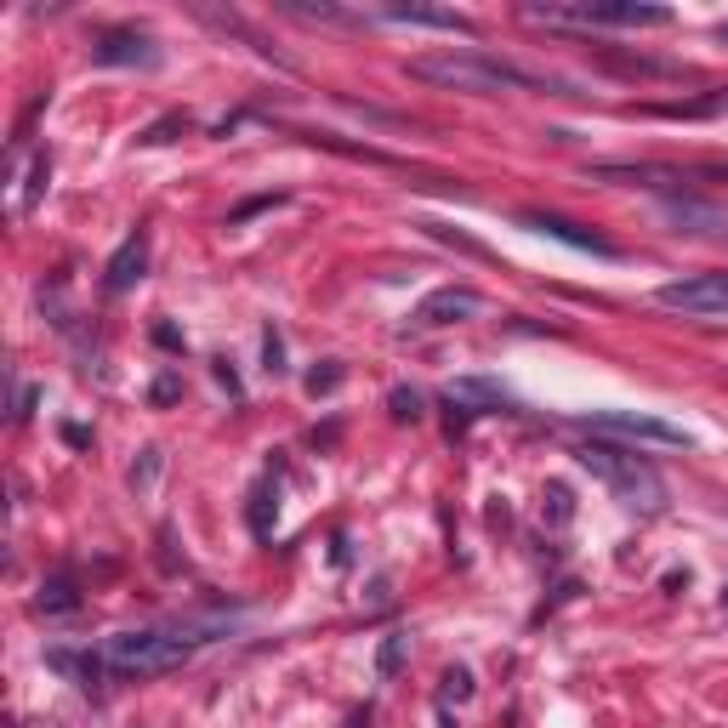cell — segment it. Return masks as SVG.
Returning <instances> with one entry per match:
<instances>
[{"instance_id": "4fadbf2b", "label": "cell", "mask_w": 728, "mask_h": 728, "mask_svg": "<svg viewBox=\"0 0 728 728\" xmlns=\"http://www.w3.org/2000/svg\"><path fill=\"white\" fill-rule=\"evenodd\" d=\"M450 405H484V410H507V387H495V382H478V376H461L450 382Z\"/></svg>"}, {"instance_id": "30bf717a", "label": "cell", "mask_w": 728, "mask_h": 728, "mask_svg": "<svg viewBox=\"0 0 728 728\" xmlns=\"http://www.w3.org/2000/svg\"><path fill=\"white\" fill-rule=\"evenodd\" d=\"M91 57H97V63H143V69H148V63H159L154 41L137 35V29H109V35L91 46Z\"/></svg>"}, {"instance_id": "ffe728a7", "label": "cell", "mask_w": 728, "mask_h": 728, "mask_svg": "<svg viewBox=\"0 0 728 728\" xmlns=\"http://www.w3.org/2000/svg\"><path fill=\"white\" fill-rule=\"evenodd\" d=\"M342 376H348V371H342L337 359H330V364H319V371H308V393H313V399H319V393H337Z\"/></svg>"}, {"instance_id": "44dd1931", "label": "cell", "mask_w": 728, "mask_h": 728, "mask_svg": "<svg viewBox=\"0 0 728 728\" xmlns=\"http://www.w3.org/2000/svg\"><path fill=\"white\" fill-rule=\"evenodd\" d=\"M427 228V234H433V240H450V245H461V251H467V256H478V262H489V251L478 245V240H467V234H455V228H444V222H421Z\"/></svg>"}, {"instance_id": "277c9868", "label": "cell", "mask_w": 728, "mask_h": 728, "mask_svg": "<svg viewBox=\"0 0 728 728\" xmlns=\"http://www.w3.org/2000/svg\"><path fill=\"white\" fill-rule=\"evenodd\" d=\"M529 18L547 23H620V29H666V7H638V0H570V7H529Z\"/></svg>"}, {"instance_id": "7c38bea8", "label": "cell", "mask_w": 728, "mask_h": 728, "mask_svg": "<svg viewBox=\"0 0 728 728\" xmlns=\"http://www.w3.org/2000/svg\"><path fill=\"white\" fill-rule=\"evenodd\" d=\"M103 274H109V290H131V285H137V279L148 274V245H143L137 234H131V240L109 256V268H103Z\"/></svg>"}, {"instance_id": "8992f818", "label": "cell", "mask_w": 728, "mask_h": 728, "mask_svg": "<svg viewBox=\"0 0 728 728\" xmlns=\"http://www.w3.org/2000/svg\"><path fill=\"white\" fill-rule=\"evenodd\" d=\"M592 433H615V439H638V444H672V450H688V433L660 416H638V410H592L586 416Z\"/></svg>"}, {"instance_id": "d4e9b609", "label": "cell", "mask_w": 728, "mask_h": 728, "mask_svg": "<svg viewBox=\"0 0 728 728\" xmlns=\"http://www.w3.org/2000/svg\"><path fill=\"white\" fill-rule=\"evenodd\" d=\"M348 728H371V712H353V723Z\"/></svg>"}, {"instance_id": "7402d4cb", "label": "cell", "mask_w": 728, "mask_h": 728, "mask_svg": "<svg viewBox=\"0 0 728 728\" xmlns=\"http://www.w3.org/2000/svg\"><path fill=\"white\" fill-rule=\"evenodd\" d=\"M262 371H268V376L285 371V342H279V330H262Z\"/></svg>"}, {"instance_id": "ac0fdd59", "label": "cell", "mask_w": 728, "mask_h": 728, "mask_svg": "<svg viewBox=\"0 0 728 728\" xmlns=\"http://www.w3.org/2000/svg\"><path fill=\"white\" fill-rule=\"evenodd\" d=\"M387 410L399 416V421H421V393L416 387H393L387 393Z\"/></svg>"}, {"instance_id": "6da1fadb", "label": "cell", "mask_w": 728, "mask_h": 728, "mask_svg": "<svg viewBox=\"0 0 728 728\" xmlns=\"http://www.w3.org/2000/svg\"><path fill=\"white\" fill-rule=\"evenodd\" d=\"M410 80L444 86V91H478V97H495V91H564V80L529 75V69H518V63H501L489 52H427V57H410Z\"/></svg>"}, {"instance_id": "8fae6325", "label": "cell", "mask_w": 728, "mask_h": 728, "mask_svg": "<svg viewBox=\"0 0 728 728\" xmlns=\"http://www.w3.org/2000/svg\"><path fill=\"white\" fill-rule=\"evenodd\" d=\"M376 18H387V23H421V29H450V35H473V18H461L450 7H382Z\"/></svg>"}, {"instance_id": "d6986e66", "label": "cell", "mask_w": 728, "mask_h": 728, "mask_svg": "<svg viewBox=\"0 0 728 728\" xmlns=\"http://www.w3.org/2000/svg\"><path fill=\"white\" fill-rule=\"evenodd\" d=\"M274 206H285V194H256V200H245V206L228 211V228H240V222H251L256 211H274Z\"/></svg>"}, {"instance_id": "83f0119b", "label": "cell", "mask_w": 728, "mask_h": 728, "mask_svg": "<svg viewBox=\"0 0 728 728\" xmlns=\"http://www.w3.org/2000/svg\"><path fill=\"white\" fill-rule=\"evenodd\" d=\"M723 41H728V29H723Z\"/></svg>"}, {"instance_id": "e0dca14e", "label": "cell", "mask_w": 728, "mask_h": 728, "mask_svg": "<svg viewBox=\"0 0 728 728\" xmlns=\"http://www.w3.org/2000/svg\"><path fill=\"white\" fill-rule=\"evenodd\" d=\"M439 701H444V706L473 701V672H467V666H450V672H444V688H439Z\"/></svg>"}, {"instance_id": "52a82bcc", "label": "cell", "mask_w": 728, "mask_h": 728, "mask_svg": "<svg viewBox=\"0 0 728 728\" xmlns=\"http://www.w3.org/2000/svg\"><path fill=\"white\" fill-rule=\"evenodd\" d=\"M518 222L529 228V234H547V240H558V245H570V251L604 256V262H615V256H620V245H609L604 234H592V228H581V222H570V217H552V211H523Z\"/></svg>"}, {"instance_id": "7a4b0ae2", "label": "cell", "mask_w": 728, "mask_h": 728, "mask_svg": "<svg viewBox=\"0 0 728 728\" xmlns=\"http://www.w3.org/2000/svg\"><path fill=\"white\" fill-rule=\"evenodd\" d=\"M575 461L615 495L620 507H632V512H660L666 507V478H660L638 450H615V444L592 439V444L575 450Z\"/></svg>"}, {"instance_id": "603a6c76", "label": "cell", "mask_w": 728, "mask_h": 728, "mask_svg": "<svg viewBox=\"0 0 728 728\" xmlns=\"http://www.w3.org/2000/svg\"><path fill=\"white\" fill-rule=\"evenodd\" d=\"M547 501H552V507H547V518H552V523H570V518H575L570 489H564V484H547Z\"/></svg>"}, {"instance_id": "5bb4252c", "label": "cell", "mask_w": 728, "mask_h": 728, "mask_svg": "<svg viewBox=\"0 0 728 728\" xmlns=\"http://www.w3.org/2000/svg\"><path fill=\"white\" fill-rule=\"evenodd\" d=\"M35 609H41V615H75V609H80V592H75V581H69V575H52V581H41V592H35Z\"/></svg>"}, {"instance_id": "9a60e30c", "label": "cell", "mask_w": 728, "mask_h": 728, "mask_svg": "<svg viewBox=\"0 0 728 728\" xmlns=\"http://www.w3.org/2000/svg\"><path fill=\"white\" fill-rule=\"evenodd\" d=\"M405 654H410V632H387L382 649H376V672H382V677H399Z\"/></svg>"}, {"instance_id": "484cf974", "label": "cell", "mask_w": 728, "mask_h": 728, "mask_svg": "<svg viewBox=\"0 0 728 728\" xmlns=\"http://www.w3.org/2000/svg\"><path fill=\"white\" fill-rule=\"evenodd\" d=\"M712 177H728V165H712Z\"/></svg>"}, {"instance_id": "cb8c5ba5", "label": "cell", "mask_w": 728, "mask_h": 728, "mask_svg": "<svg viewBox=\"0 0 728 728\" xmlns=\"http://www.w3.org/2000/svg\"><path fill=\"white\" fill-rule=\"evenodd\" d=\"M217 382H222L228 393H240V376H234V371H228V359H217Z\"/></svg>"}, {"instance_id": "ba28073f", "label": "cell", "mask_w": 728, "mask_h": 728, "mask_svg": "<svg viewBox=\"0 0 728 728\" xmlns=\"http://www.w3.org/2000/svg\"><path fill=\"white\" fill-rule=\"evenodd\" d=\"M660 211L677 222V234H701V240H728V211L706 206L694 194H660Z\"/></svg>"}, {"instance_id": "9c48e42d", "label": "cell", "mask_w": 728, "mask_h": 728, "mask_svg": "<svg viewBox=\"0 0 728 728\" xmlns=\"http://www.w3.org/2000/svg\"><path fill=\"white\" fill-rule=\"evenodd\" d=\"M478 308H484V296L473 285H444V290H433V296H421V302H416V324L439 330V324H455V319H473Z\"/></svg>"}, {"instance_id": "3957f363", "label": "cell", "mask_w": 728, "mask_h": 728, "mask_svg": "<svg viewBox=\"0 0 728 728\" xmlns=\"http://www.w3.org/2000/svg\"><path fill=\"white\" fill-rule=\"evenodd\" d=\"M200 643H206L200 632H114L103 643V660L120 677H159V672H177Z\"/></svg>"}, {"instance_id": "5b68a950", "label": "cell", "mask_w": 728, "mask_h": 728, "mask_svg": "<svg viewBox=\"0 0 728 728\" xmlns=\"http://www.w3.org/2000/svg\"><path fill=\"white\" fill-rule=\"evenodd\" d=\"M660 308L672 313H701V319H723L728 313V274H694V279H672L654 290Z\"/></svg>"}, {"instance_id": "4316f807", "label": "cell", "mask_w": 728, "mask_h": 728, "mask_svg": "<svg viewBox=\"0 0 728 728\" xmlns=\"http://www.w3.org/2000/svg\"><path fill=\"white\" fill-rule=\"evenodd\" d=\"M723 609H728V586H723Z\"/></svg>"}, {"instance_id": "2e32d148", "label": "cell", "mask_w": 728, "mask_h": 728, "mask_svg": "<svg viewBox=\"0 0 728 728\" xmlns=\"http://www.w3.org/2000/svg\"><path fill=\"white\" fill-rule=\"evenodd\" d=\"M188 125H194L188 114H165V120H154V125L143 131V137H137V143H148V148H159V143H177V137H183V131H188Z\"/></svg>"}]
</instances>
